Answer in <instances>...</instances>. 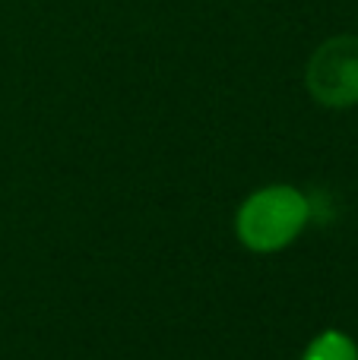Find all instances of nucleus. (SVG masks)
I'll use <instances>...</instances> for the list:
<instances>
[{
	"label": "nucleus",
	"instance_id": "2",
	"mask_svg": "<svg viewBox=\"0 0 358 360\" xmlns=\"http://www.w3.org/2000/svg\"><path fill=\"white\" fill-rule=\"evenodd\" d=\"M304 89L321 108L346 111L358 105V35H330L304 63Z\"/></svg>",
	"mask_w": 358,
	"mask_h": 360
},
{
	"label": "nucleus",
	"instance_id": "1",
	"mask_svg": "<svg viewBox=\"0 0 358 360\" xmlns=\"http://www.w3.org/2000/svg\"><path fill=\"white\" fill-rule=\"evenodd\" d=\"M311 224V199L292 184H266L247 193L235 212V237L257 256L289 250Z\"/></svg>",
	"mask_w": 358,
	"mask_h": 360
},
{
	"label": "nucleus",
	"instance_id": "3",
	"mask_svg": "<svg viewBox=\"0 0 358 360\" xmlns=\"http://www.w3.org/2000/svg\"><path fill=\"white\" fill-rule=\"evenodd\" d=\"M302 360H358V342L342 329H323L308 342Z\"/></svg>",
	"mask_w": 358,
	"mask_h": 360
}]
</instances>
